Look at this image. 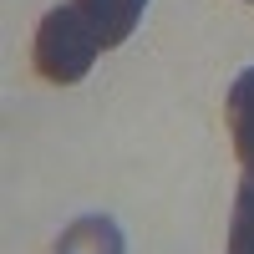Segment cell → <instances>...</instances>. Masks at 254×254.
<instances>
[{
	"label": "cell",
	"mask_w": 254,
	"mask_h": 254,
	"mask_svg": "<svg viewBox=\"0 0 254 254\" xmlns=\"http://www.w3.org/2000/svg\"><path fill=\"white\" fill-rule=\"evenodd\" d=\"M229 254H254V168H244L239 193H234V219H229Z\"/></svg>",
	"instance_id": "5"
},
{
	"label": "cell",
	"mask_w": 254,
	"mask_h": 254,
	"mask_svg": "<svg viewBox=\"0 0 254 254\" xmlns=\"http://www.w3.org/2000/svg\"><path fill=\"white\" fill-rule=\"evenodd\" d=\"M56 254H122V234L112 219H76L66 234H61Z\"/></svg>",
	"instance_id": "4"
},
{
	"label": "cell",
	"mask_w": 254,
	"mask_h": 254,
	"mask_svg": "<svg viewBox=\"0 0 254 254\" xmlns=\"http://www.w3.org/2000/svg\"><path fill=\"white\" fill-rule=\"evenodd\" d=\"M71 5L81 10V20L97 31L102 51H107V46H122V41L132 36V26L142 20L147 0H71Z\"/></svg>",
	"instance_id": "2"
},
{
	"label": "cell",
	"mask_w": 254,
	"mask_h": 254,
	"mask_svg": "<svg viewBox=\"0 0 254 254\" xmlns=\"http://www.w3.org/2000/svg\"><path fill=\"white\" fill-rule=\"evenodd\" d=\"M229 137H234V153L244 168H254V66L234 76L229 87Z\"/></svg>",
	"instance_id": "3"
},
{
	"label": "cell",
	"mask_w": 254,
	"mask_h": 254,
	"mask_svg": "<svg viewBox=\"0 0 254 254\" xmlns=\"http://www.w3.org/2000/svg\"><path fill=\"white\" fill-rule=\"evenodd\" d=\"M102 51V41L97 31L81 20L76 5H56L41 15V26H36V71L46 76V81H81L92 71V61Z\"/></svg>",
	"instance_id": "1"
}]
</instances>
